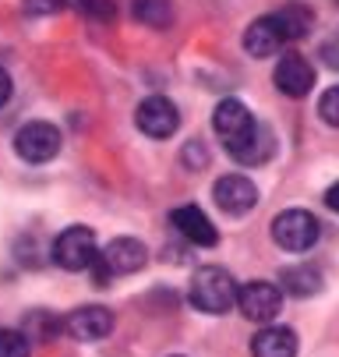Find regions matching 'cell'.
<instances>
[{
  "instance_id": "1",
  "label": "cell",
  "mask_w": 339,
  "mask_h": 357,
  "mask_svg": "<svg viewBox=\"0 0 339 357\" xmlns=\"http://www.w3.org/2000/svg\"><path fill=\"white\" fill-rule=\"evenodd\" d=\"M187 301L205 315H226L230 308H237V280L219 266H202L191 276Z\"/></svg>"
},
{
  "instance_id": "2",
  "label": "cell",
  "mask_w": 339,
  "mask_h": 357,
  "mask_svg": "<svg viewBox=\"0 0 339 357\" xmlns=\"http://www.w3.org/2000/svg\"><path fill=\"white\" fill-rule=\"evenodd\" d=\"M100 248H95V234L88 227H68L57 234L54 241V262L68 273H85L88 266H95Z\"/></svg>"
},
{
  "instance_id": "3",
  "label": "cell",
  "mask_w": 339,
  "mask_h": 357,
  "mask_svg": "<svg viewBox=\"0 0 339 357\" xmlns=\"http://www.w3.org/2000/svg\"><path fill=\"white\" fill-rule=\"evenodd\" d=\"M272 241L283 251H290V255H301V251L315 248V241H318V220L311 213H304V209H286L272 223Z\"/></svg>"
},
{
  "instance_id": "4",
  "label": "cell",
  "mask_w": 339,
  "mask_h": 357,
  "mask_svg": "<svg viewBox=\"0 0 339 357\" xmlns=\"http://www.w3.org/2000/svg\"><path fill=\"white\" fill-rule=\"evenodd\" d=\"M237 308L248 322H272L283 312V290L269 280H251L237 287Z\"/></svg>"
},
{
  "instance_id": "5",
  "label": "cell",
  "mask_w": 339,
  "mask_h": 357,
  "mask_svg": "<svg viewBox=\"0 0 339 357\" xmlns=\"http://www.w3.org/2000/svg\"><path fill=\"white\" fill-rule=\"evenodd\" d=\"M15 152L25 163H50L61 152V131L46 121H32L15 135Z\"/></svg>"
},
{
  "instance_id": "6",
  "label": "cell",
  "mask_w": 339,
  "mask_h": 357,
  "mask_svg": "<svg viewBox=\"0 0 339 357\" xmlns=\"http://www.w3.org/2000/svg\"><path fill=\"white\" fill-rule=\"evenodd\" d=\"M103 266V276H131L138 269H145L149 262V248H145L138 237H117L103 248V255L95 259Z\"/></svg>"
},
{
  "instance_id": "7",
  "label": "cell",
  "mask_w": 339,
  "mask_h": 357,
  "mask_svg": "<svg viewBox=\"0 0 339 357\" xmlns=\"http://www.w3.org/2000/svg\"><path fill=\"white\" fill-rule=\"evenodd\" d=\"M134 124L141 135H149L156 142L177 135V124H180V114L177 107L170 103L166 96H149V99H141L138 103V114H134Z\"/></svg>"
},
{
  "instance_id": "8",
  "label": "cell",
  "mask_w": 339,
  "mask_h": 357,
  "mask_svg": "<svg viewBox=\"0 0 339 357\" xmlns=\"http://www.w3.org/2000/svg\"><path fill=\"white\" fill-rule=\"evenodd\" d=\"M64 329L81 340V343H95V340H107L113 333V312L103 308V304H85V308H74L64 319Z\"/></svg>"
},
{
  "instance_id": "9",
  "label": "cell",
  "mask_w": 339,
  "mask_h": 357,
  "mask_svg": "<svg viewBox=\"0 0 339 357\" xmlns=\"http://www.w3.org/2000/svg\"><path fill=\"white\" fill-rule=\"evenodd\" d=\"M216 206L230 216H244L255 209V202H258V188L255 181H248L244 174H226L216 181Z\"/></svg>"
},
{
  "instance_id": "10",
  "label": "cell",
  "mask_w": 339,
  "mask_h": 357,
  "mask_svg": "<svg viewBox=\"0 0 339 357\" xmlns=\"http://www.w3.org/2000/svg\"><path fill=\"white\" fill-rule=\"evenodd\" d=\"M226 152H230V160H237L240 167H262V163H269L276 156V135L265 124L255 121V128L248 135H240L233 145H226Z\"/></svg>"
},
{
  "instance_id": "11",
  "label": "cell",
  "mask_w": 339,
  "mask_h": 357,
  "mask_svg": "<svg viewBox=\"0 0 339 357\" xmlns=\"http://www.w3.org/2000/svg\"><path fill=\"white\" fill-rule=\"evenodd\" d=\"M170 223H173V230H177L187 244H195V248H216V244H219L216 223H212V220L205 216V209H198V206H180V209H173Z\"/></svg>"
},
{
  "instance_id": "12",
  "label": "cell",
  "mask_w": 339,
  "mask_h": 357,
  "mask_svg": "<svg viewBox=\"0 0 339 357\" xmlns=\"http://www.w3.org/2000/svg\"><path fill=\"white\" fill-rule=\"evenodd\" d=\"M272 82H276V89L283 96L301 99V96H308L315 89V68L301 54H286V57H279V64L272 71Z\"/></svg>"
},
{
  "instance_id": "13",
  "label": "cell",
  "mask_w": 339,
  "mask_h": 357,
  "mask_svg": "<svg viewBox=\"0 0 339 357\" xmlns=\"http://www.w3.org/2000/svg\"><path fill=\"white\" fill-rule=\"evenodd\" d=\"M212 128H216V135H219V142L226 149L240 135H248L255 128V117H251V110L240 103V99H223V103L216 107V114H212Z\"/></svg>"
},
{
  "instance_id": "14",
  "label": "cell",
  "mask_w": 339,
  "mask_h": 357,
  "mask_svg": "<svg viewBox=\"0 0 339 357\" xmlns=\"http://www.w3.org/2000/svg\"><path fill=\"white\" fill-rule=\"evenodd\" d=\"M283 46H286V32H283L276 15H265V18L251 22L248 32H244V50L251 57H272Z\"/></svg>"
},
{
  "instance_id": "15",
  "label": "cell",
  "mask_w": 339,
  "mask_h": 357,
  "mask_svg": "<svg viewBox=\"0 0 339 357\" xmlns=\"http://www.w3.org/2000/svg\"><path fill=\"white\" fill-rule=\"evenodd\" d=\"M297 333L286 326H262L251 340V357H297Z\"/></svg>"
},
{
  "instance_id": "16",
  "label": "cell",
  "mask_w": 339,
  "mask_h": 357,
  "mask_svg": "<svg viewBox=\"0 0 339 357\" xmlns=\"http://www.w3.org/2000/svg\"><path fill=\"white\" fill-rule=\"evenodd\" d=\"M283 294H294V297H315L322 290V269L304 262V266H294L283 273Z\"/></svg>"
},
{
  "instance_id": "17",
  "label": "cell",
  "mask_w": 339,
  "mask_h": 357,
  "mask_svg": "<svg viewBox=\"0 0 339 357\" xmlns=\"http://www.w3.org/2000/svg\"><path fill=\"white\" fill-rule=\"evenodd\" d=\"M276 18H279V25H283V32H286V43H294V39H304V36L311 32V25H315L311 11H308V8H301V4L276 11Z\"/></svg>"
},
{
  "instance_id": "18",
  "label": "cell",
  "mask_w": 339,
  "mask_h": 357,
  "mask_svg": "<svg viewBox=\"0 0 339 357\" xmlns=\"http://www.w3.org/2000/svg\"><path fill=\"white\" fill-rule=\"evenodd\" d=\"M134 18L145 25H170V4L166 0H134Z\"/></svg>"
},
{
  "instance_id": "19",
  "label": "cell",
  "mask_w": 339,
  "mask_h": 357,
  "mask_svg": "<svg viewBox=\"0 0 339 357\" xmlns=\"http://www.w3.org/2000/svg\"><path fill=\"white\" fill-rule=\"evenodd\" d=\"M32 343L18 329H0V357H29Z\"/></svg>"
},
{
  "instance_id": "20",
  "label": "cell",
  "mask_w": 339,
  "mask_h": 357,
  "mask_svg": "<svg viewBox=\"0 0 339 357\" xmlns=\"http://www.w3.org/2000/svg\"><path fill=\"white\" fill-rule=\"evenodd\" d=\"M318 117H322L329 128H339V85L329 89V92L318 99Z\"/></svg>"
},
{
  "instance_id": "21",
  "label": "cell",
  "mask_w": 339,
  "mask_h": 357,
  "mask_svg": "<svg viewBox=\"0 0 339 357\" xmlns=\"http://www.w3.org/2000/svg\"><path fill=\"white\" fill-rule=\"evenodd\" d=\"M318 54H322V64H325V68L339 71V32H336V36H329V39L322 43Z\"/></svg>"
},
{
  "instance_id": "22",
  "label": "cell",
  "mask_w": 339,
  "mask_h": 357,
  "mask_svg": "<svg viewBox=\"0 0 339 357\" xmlns=\"http://www.w3.org/2000/svg\"><path fill=\"white\" fill-rule=\"evenodd\" d=\"M25 11L29 15H57V11H64V0H25Z\"/></svg>"
},
{
  "instance_id": "23",
  "label": "cell",
  "mask_w": 339,
  "mask_h": 357,
  "mask_svg": "<svg viewBox=\"0 0 339 357\" xmlns=\"http://www.w3.org/2000/svg\"><path fill=\"white\" fill-rule=\"evenodd\" d=\"M81 8H85L92 18H103V22L113 18V4H110V0H81Z\"/></svg>"
},
{
  "instance_id": "24",
  "label": "cell",
  "mask_w": 339,
  "mask_h": 357,
  "mask_svg": "<svg viewBox=\"0 0 339 357\" xmlns=\"http://www.w3.org/2000/svg\"><path fill=\"white\" fill-rule=\"evenodd\" d=\"M8 99H11V75H8L4 68H0V107H4Z\"/></svg>"
},
{
  "instance_id": "25",
  "label": "cell",
  "mask_w": 339,
  "mask_h": 357,
  "mask_svg": "<svg viewBox=\"0 0 339 357\" xmlns=\"http://www.w3.org/2000/svg\"><path fill=\"white\" fill-rule=\"evenodd\" d=\"M325 206H329L332 213H339V181H336V184L325 191Z\"/></svg>"
}]
</instances>
